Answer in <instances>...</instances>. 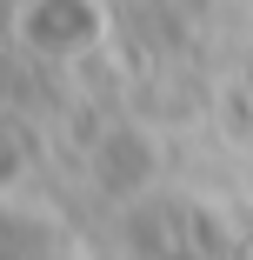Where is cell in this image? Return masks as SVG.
<instances>
[{
  "mask_svg": "<svg viewBox=\"0 0 253 260\" xmlns=\"http://www.w3.org/2000/svg\"><path fill=\"white\" fill-rule=\"evenodd\" d=\"M20 34L40 47V54H87V47L107 34V14L93 7V0H27V14H20Z\"/></svg>",
  "mask_w": 253,
  "mask_h": 260,
  "instance_id": "6da1fadb",
  "label": "cell"
}]
</instances>
